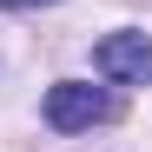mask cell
<instances>
[{
  "label": "cell",
  "mask_w": 152,
  "mask_h": 152,
  "mask_svg": "<svg viewBox=\"0 0 152 152\" xmlns=\"http://www.w3.org/2000/svg\"><path fill=\"white\" fill-rule=\"evenodd\" d=\"M93 66L106 80H119V86H145L152 80V40L145 33H106L93 46Z\"/></svg>",
  "instance_id": "obj_2"
},
{
  "label": "cell",
  "mask_w": 152,
  "mask_h": 152,
  "mask_svg": "<svg viewBox=\"0 0 152 152\" xmlns=\"http://www.w3.org/2000/svg\"><path fill=\"white\" fill-rule=\"evenodd\" d=\"M27 7H53V0H0V13H27Z\"/></svg>",
  "instance_id": "obj_3"
},
{
  "label": "cell",
  "mask_w": 152,
  "mask_h": 152,
  "mask_svg": "<svg viewBox=\"0 0 152 152\" xmlns=\"http://www.w3.org/2000/svg\"><path fill=\"white\" fill-rule=\"evenodd\" d=\"M113 119V93L106 86H86V80H60L46 86V126L53 132H93V126Z\"/></svg>",
  "instance_id": "obj_1"
}]
</instances>
